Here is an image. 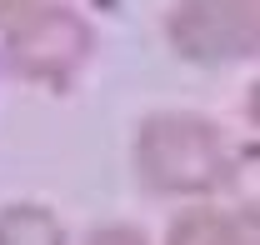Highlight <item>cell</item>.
<instances>
[{
  "label": "cell",
  "instance_id": "2",
  "mask_svg": "<svg viewBox=\"0 0 260 245\" xmlns=\"http://www.w3.org/2000/svg\"><path fill=\"white\" fill-rule=\"evenodd\" d=\"M165 40L200 65L250 60L260 45V0H180L165 20Z\"/></svg>",
  "mask_w": 260,
  "mask_h": 245
},
{
  "label": "cell",
  "instance_id": "3",
  "mask_svg": "<svg viewBox=\"0 0 260 245\" xmlns=\"http://www.w3.org/2000/svg\"><path fill=\"white\" fill-rule=\"evenodd\" d=\"M5 55L25 80H65L90 55V25L65 5H40L15 20Z\"/></svg>",
  "mask_w": 260,
  "mask_h": 245
},
{
  "label": "cell",
  "instance_id": "6",
  "mask_svg": "<svg viewBox=\"0 0 260 245\" xmlns=\"http://www.w3.org/2000/svg\"><path fill=\"white\" fill-rule=\"evenodd\" d=\"M85 245H150L135 225H100V230H90V240Z\"/></svg>",
  "mask_w": 260,
  "mask_h": 245
},
{
  "label": "cell",
  "instance_id": "4",
  "mask_svg": "<svg viewBox=\"0 0 260 245\" xmlns=\"http://www.w3.org/2000/svg\"><path fill=\"white\" fill-rule=\"evenodd\" d=\"M165 245H255V220L250 215H225V210H210V205H195V210L170 220Z\"/></svg>",
  "mask_w": 260,
  "mask_h": 245
},
{
  "label": "cell",
  "instance_id": "1",
  "mask_svg": "<svg viewBox=\"0 0 260 245\" xmlns=\"http://www.w3.org/2000/svg\"><path fill=\"white\" fill-rule=\"evenodd\" d=\"M135 170L160 195H210L230 175V150L220 125L185 110H160L135 135Z\"/></svg>",
  "mask_w": 260,
  "mask_h": 245
},
{
  "label": "cell",
  "instance_id": "5",
  "mask_svg": "<svg viewBox=\"0 0 260 245\" xmlns=\"http://www.w3.org/2000/svg\"><path fill=\"white\" fill-rule=\"evenodd\" d=\"M0 245H65V225L45 205H5L0 210Z\"/></svg>",
  "mask_w": 260,
  "mask_h": 245
},
{
  "label": "cell",
  "instance_id": "7",
  "mask_svg": "<svg viewBox=\"0 0 260 245\" xmlns=\"http://www.w3.org/2000/svg\"><path fill=\"white\" fill-rule=\"evenodd\" d=\"M30 0H0V20H10V15H20Z\"/></svg>",
  "mask_w": 260,
  "mask_h": 245
}]
</instances>
